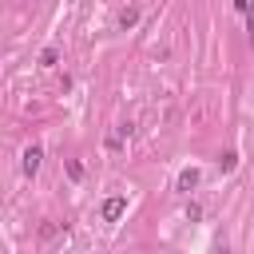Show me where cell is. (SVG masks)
Here are the masks:
<instances>
[{"label": "cell", "instance_id": "cell-1", "mask_svg": "<svg viewBox=\"0 0 254 254\" xmlns=\"http://www.w3.org/2000/svg\"><path fill=\"white\" fill-rule=\"evenodd\" d=\"M40 163H44V151H40V147H28V151H24V175L32 179V175L40 171Z\"/></svg>", "mask_w": 254, "mask_h": 254}, {"label": "cell", "instance_id": "cell-2", "mask_svg": "<svg viewBox=\"0 0 254 254\" xmlns=\"http://www.w3.org/2000/svg\"><path fill=\"white\" fill-rule=\"evenodd\" d=\"M123 210H127V198H107L99 214H103L107 222H115V218H123Z\"/></svg>", "mask_w": 254, "mask_h": 254}, {"label": "cell", "instance_id": "cell-3", "mask_svg": "<svg viewBox=\"0 0 254 254\" xmlns=\"http://www.w3.org/2000/svg\"><path fill=\"white\" fill-rule=\"evenodd\" d=\"M175 187H179V190H194V187H198V167H187V171H179Z\"/></svg>", "mask_w": 254, "mask_h": 254}, {"label": "cell", "instance_id": "cell-4", "mask_svg": "<svg viewBox=\"0 0 254 254\" xmlns=\"http://www.w3.org/2000/svg\"><path fill=\"white\" fill-rule=\"evenodd\" d=\"M218 167H222V171H234V167H238V155H234V151H226V155L218 159Z\"/></svg>", "mask_w": 254, "mask_h": 254}, {"label": "cell", "instance_id": "cell-5", "mask_svg": "<svg viewBox=\"0 0 254 254\" xmlns=\"http://www.w3.org/2000/svg\"><path fill=\"white\" fill-rule=\"evenodd\" d=\"M56 56H60L56 48H44V52H40V64H44V67H52V64H56Z\"/></svg>", "mask_w": 254, "mask_h": 254}, {"label": "cell", "instance_id": "cell-6", "mask_svg": "<svg viewBox=\"0 0 254 254\" xmlns=\"http://www.w3.org/2000/svg\"><path fill=\"white\" fill-rule=\"evenodd\" d=\"M119 24H123V28H131V24H135V8H127V12H119Z\"/></svg>", "mask_w": 254, "mask_h": 254}, {"label": "cell", "instance_id": "cell-7", "mask_svg": "<svg viewBox=\"0 0 254 254\" xmlns=\"http://www.w3.org/2000/svg\"><path fill=\"white\" fill-rule=\"evenodd\" d=\"M67 175H71V179H83V167H79V163L71 159V163H67Z\"/></svg>", "mask_w": 254, "mask_h": 254}, {"label": "cell", "instance_id": "cell-8", "mask_svg": "<svg viewBox=\"0 0 254 254\" xmlns=\"http://www.w3.org/2000/svg\"><path fill=\"white\" fill-rule=\"evenodd\" d=\"M246 20H250V36H254V4L246 8Z\"/></svg>", "mask_w": 254, "mask_h": 254}, {"label": "cell", "instance_id": "cell-9", "mask_svg": "<svg viewBox=\"0 0 254 254\" xmlns=\"http://www.w3.org/2000/svg\"><path fill=\"white\" fill-rule=\"evenodd\" d=\"M234 8H238V12H246V8H250V0H234Z\"/></svg>", "mask_w": 254, "mask_h": 254}, {"label": "cell", "instance_id": "cell-10", "mask_svg": "<svg viewBox=\"0 0 254 254\" xmlns=\"http://www.w3.org/2000/svg\"><path fill=\"white\" fill-rule=\"evenodd\" d=\"M214 254H230V250H226V246H222V242H218V246H214Z\"/></svg>", "mask_w": 254, "mask_h": 254}]
</instances>
